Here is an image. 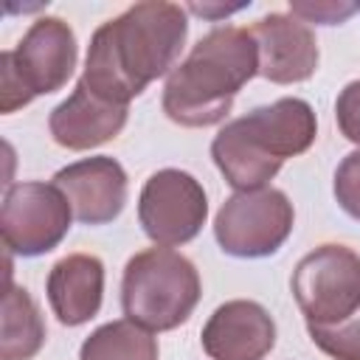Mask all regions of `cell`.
Listing matches in <instances>:
<instances>
[{
  "instance_id": "6da1fadb",
  "label": "cell",
  "mask_w": 360,
  "mask_h": 360,
  "mask_svg": "<svg viewBox=\"0 0 360 360\" xmlns=\"http://www.w3.org/2000/svg\"><path fill=\"white\" fill-rule=\"evenodd\" d=\"M188 34L186 8L166 0L129 6L96 28L82 82L101 98L127 104L155 79L174 70Z\"/></svg>"
},
{
  "instance_id": "7a4b0ae2",
  "label": "cell",
  "mask_w": 360,
  "mask_h": 360,
  "mask_svg": "<svg viewBox=\"0 0 360 360\" xmlns=\"http://www.w3.org/2000/svg\"><path fill=\"white\" fill-rule=\"evenodd\" d=\"M256 73L259 53L250 31L219 25L166 76L163 112L180 127H214L225 121L236 93Z\"/></svg>"
},
{
  "instance_id": "3957f363",
  "label": "cell",
  "mask_w": 360,
  "mask_h": 360,
  "mask_svg": "<svg viewBox=\"0 0 360 360\" xmlns=\"http://www.w3.org/2000/svg\"><path fill=\"white\" fill-rule=\"evenodd\" d=\"M318 121L304 98H278L228 121L211 141V158L236 191L264 188L287 158L304 155Z\"/></svg>"
},
{
  "instance_id": "277c9868",
  "label": "cell",
  "mask_w": 360,
  "mask_h": 360,
  "mask_svg": "<svg viewBox=\"0 0 360 360\" xmlns=\"http://www.w3.org/2000/svg\"><path fill=\"white\" fill-rule=\"evenodd\" d=\"M200 301L197 267L172 248H146L124 267L121 307L124 315L149 329L169 332L188 321Z\"/></svg>"
},
{
  "instance_id": "5b68a950",
  "label": "cell",
  "mask_w": 360,
  "mask_h": 360,
  "mask_svg": "<svg viewBox=\"0 0 360 360\" xmlns=\"http://www.w3.org/2000/svg\"><path fill=\"white\" fill-rule=\"evenodd\" d=\"M292 295L307 326H335L360 312V256L346 245H321L292 270Z\"/></svg>"
},
{
  "instance_id": "8992f818",
  "label": "cell",
  "mask_w": 360,
  "mask_h": 360,
  "mask_svg": "<svg viewBox=\"0 0 360 360\" xmlns=\"http://www.w3.org/2000/svg\"><path fill=\"white\" fill-rule=\"evenodd\" d=\"M292 202L278 188L236 191L214 217V236L228 256L262 259L273 256L292 233Z\"/></svg>"
},
{
  "instance_id": "52a82bcc",
  "label": "cell",
  "mask_w": 360,
  "mask_h": 360,
  "mask_svg": "<svg viewBox=\"0 0 360 360\" xmlns=\"http://www.w3.org/2000/svg\"><path fill=\"white\" fill-rule=\"evenodd\" d=\"M70 219L73 208L53 183H14L6 188L0 211L3 245L17 256H42L68 236Z\"/></svg>"
},
{
  "instance_id": "ba28073f",
  "label": "cell",
  "mask_w": 360,
  "mask_h": 360,
  "mask_svg": "<svg viewBox=\"0 0 360 360\" xmlns=\"http://www.w3.org/2000/svg\"><path fill=\"white\" fill-rule=\"evenodd\" d=\"M208 217V200L197 177L180 169L155 172L138 197V222L143 233L160 245L174 248L191 242Z\"/></svg>"
},
{
  "instance_id": "9c48e42d",
  "label": "cell",
  "mask_w": 360,
  "mask_h": 360,
  "mask_svg": "<svg viewBox=\"0 0 360 360\" xmlns=\"http://www.w3.org/2000/svg\"><path fill=\"white\" fill-rule=\"evenodd\" d=\"M8 56L28 93L45 96L68 84L79 48L73 28L62 17H39Z\"/></svg>"
},
{
  "instance_id": "30bf717a",
  "label": "cell",
  "mask_w": 360,
  "mask_h": 360,
  "mask_svg": "<svg viewBox=\"0 0 360 360\" xmlns=\"http://www.w3.org/2000/svg\"><path fill=\"white\" fill-rule=\"evenodd\" d=\"M259 53V76L273 84H298L318 70V42L312 28L292 14H267L250 28Z\"/></svg>"
},
{
  "instance_id": "8fae6325",
  "label": "cell",
  "mask_w": 360,
  "mask_h": 360,
  "mask_svg": "<svg viewBox=\"0 0 360 360\" xmlns=\"http://www.w3.org/2000/svg\"><path fill=\"white\" fill-rule=\"evenodd\" d=\"M53 186L68 197L73 217L84 225H107L127 205V172L107 155L84 158L59 169Z\"/></svg>"
},
{
  "instance_id": "7c38bea8",
  "label": "cell",
  "mask_w": 360,
  "mask_h": 360,
  "mask_svg": "<svg viewBox=\"0 0 360 360\" xmlns=\"http://www.w3.org/2000/svg\"><path fill=\"white\" fill-rule=\"evenodd\" d=\"M200 340L211 360H264L276 346V323L262 304L236 298L214 309Z\"/></svg>"
},
{
  "instance_id": "4fadbf2b",
  "label": "cell",
  "mask_w": 360,
  "mask_h": 360,
  "mask_svg": "<svg viewBox=\"0 0 360 360\" xmlns=\"http://www.w3.org/2000/svg\"><path fill=\"white\" fill-rule=\"evenodd\" d=\"M127 115H129L127 104H115V101L96 96L79 79L73 93L59 107H53L48 127H51V135L59 146L73 149V152H84V149H93V146L112 141L124 129Z\"/></svg>"
},
{
  "instance_id": "5bb4252c",
  "label": "cell",
  "mask_w": 360,
  "mask_h": 360,
  "mask_svg": "<svg viewBox=\"0 0 360 360\" xmlns=\"http://www.w3.org/2000/svg\"><path fill=\"white\" fill-rule=\"evenodd\" d=\"M48 304L59 323L82 326L101 309L104 264L90 253H70L48 273Z\"/></svg>"
},
{
  "instance_id": "9a60e30c",
  "label": "cell",
  "mask_w": 360,
  "mask_h": 360,
  "mask_svg": "<svg viewBox=\"0 0 360 360\" xmlns=\"http://www.w3.org/2000/svg\"><path fill=\"white\" fill-rule=\"evenodd\" d=\"M45 343L42 315L28 290L6 284L3 295V335L0 360H31Z\"/></svg>"
},
{
  "instance_id": "2e32d148",
  "label": "cell",
  "mask_w": 360,
  "mask_h": 360,
  "mask_svg": "<svg viewBox=\"0 0 360 360\" xmlns=\"http://www.w3.org/2000/svg\"><path fill=\"white\" fill-rule=\"evenodd\" d=\"M79 360H158V340L129 318L110 321L82 343Z\"/></svg>"
},
{
  "instance_id": "e0dca14e",
  "label": "cell",
  "mask_w": 360,
  "mask_h": 360,
  "mask_svg": "<svg viewBox=\"0 0 360 360\" xmlns=\"http://www.w3.org/2000/svg\"><path fill=\"white\" fill-rule=\"evenodd\" d=\"M307 332L332 360H360V312L335 326H307Z\"/></svg>"
},
{
  "instance_id": "ac0fdd59",
  "label": "cell",
  "mask_w": 360,
  "mask_h": 360,
  "mask_svg": "<svg viewBox=\"0 0 360 360\" xmlns=\"http://www.w3.org/2000/svg\"><path fill=\"white\" fill-rule=\"evenodd\" d=\"M335 200H338V205L352 217V219H357L360 222V149H354V152H349L343 160H340V166H338V172H335Z\"/></svg>"
},
{
  "instance_id": "d6986e66",
  "label": "cell",
  "mask_w": 360,
  "mask_h": 360,
  "mask_svg": "<svg viewBox=\"0 0 360 360\" xmlns=\"http://www.w3.org/2000/svg\"><path fill=\"white\" fill-rule=\"evenodd\" d=\"M335 118H338L343 138L360 146V79L349 82L340 90V96L335 101Z\"/></svg>"
},
{
  "instance_id": "ffe728a7",
  "label": "cell",
  "mask_w": 360,
  "mask_h": 360,
  "mask_svg": "<svg viewBox=\"0 0 360 360\" xmlns=\"http://www.w3.org/2000/svg\"><path fill=\"white\" fill-rule=\"evenodd\" d=\"M31 98L34 96L22 84V79L17 76L8 51H3L0 53V112H14V110L25 107Z\"/></svg>"
},
{
  "instance_id": "44dd1931",
  "label": "cell",
  "mask_w": 360,
  "mask_h": 360,
  "mask_svg": "<svg viewBox=\"0 0 360 360\" xmlns=\"http://www.w3.org/2000/svg\"><path fill=\"white\" fill-rule=\"evenodd\" d=\"M357 6L349 3H290V14L304 20V22H318V25H335L343 22L349 14H354Z\"/></svg>"
},
{
  "instance_id": "7402d4cb",
  "label": "cell",
  "mask_w": 360,
  "mask_h": 360,
  "mask_svg": "<svg viewBox=\"0 0 360 360\" xmlns=\"http://www.w3.org/2000/svg\"><path fill=\"white\" fill-rule=\"evenodd\" d=\"M194 14H202V17H222V14H231L236 8H208V6H191Z\"/></svg>"
}]
</instances>
